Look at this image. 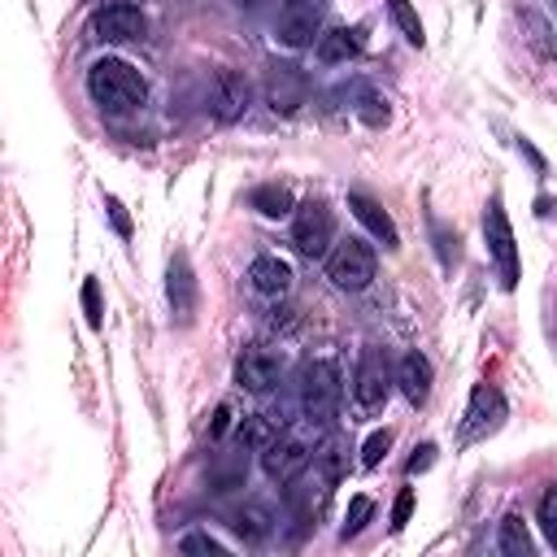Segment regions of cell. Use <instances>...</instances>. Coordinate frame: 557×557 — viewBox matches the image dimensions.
Segmentation results:
<instances>
[{
	"mask_svg": "<svg viewBox=\"0 0 557 557\" xmlns=\"http://www.w3.org/2000/svg\"><path fill=\"white\" fill-rule=\"evenodd\" d=\"M496 548L505 553V557H531V535H527V522L518 518V513H505L500 518V531H496Z\"/></svg>",
	"mask_w": 557,
	"mask_h": 557,
	"instance_id": "obj_21",
	"label": "cell"
},
{
	"mask_svg": "<svg viewBox=\"0 0 557 557\" xmlns=\"http://www.w3.org/2000/svg\"><path fill=\"white\" fill-rule=\"evenodd\" d=\"M261 91H265V104L274 113H296L300 104H309V74L292 61H278V65L265 70Z\"/></svg>",
	"mask_w": 557,
	"mask_h": 557,
	"instance_id": "obj_8",
	"label": "cell"
},
{
	"mask_svg": "<svg viewBox=\"0 0 557 557\" xmlns=\"http://www.w3.org/2000/svg\"><path fill=\"white\" fill-rule=\"evenodd\" d=\"M339 396H344V379H339V366L331 357H313L300 366V409L313 426L335 418Z\"/></svg>",
	"mask_w": 557,
	"mask_h": 557,
	"instance_id": "obj_2",
	"label": "cell"
},
{
	"mask_svg": "<svg viewBox=\"0 0 557 557\" xmlns=\"http://www.w3.org/2000/svg\"><path fill=\"white\" fill-rule=\"evenodd\" d=\"M178 548H183V553H226V544H222V540H213V535H205V531L183 535V540H178Z\"/></svg>",
	"mask_w": 557,
	"mask_h": 557,
	"instance_id": "obj_31",
	"label": "cell"
},
{
	"mask_svg": "<svg viewBox=\"0 0 557 557\" xmlns=\"http://www.w3.org/2000/svg\"><path fill=\"white\" fill-rule=\"evenodd\" d=\"M248 283H252L261 296H283V292L292 287V265H287L283 257L261 252V257H252V265H248Z\"/></svg>",
	"mask_w": 557,
	"mask_h": 557,
	"instance_id": "obj_17",
	"label": "cell"
},
{
	"mask_svg": "<svg viewBox=\"0 0 557 557\" xmlns=\"http://www.w3.org/2000/svg\"><path fill=\"white\" fill-rule=\"evenodd\" d=\"M165 296H170V313L178 326H187L196 318V300H200V287H196V270L187 261V252H174L170 265H165Z\"/></svg>",
	"mask_w": 557,
	"mask_h": 557,
	"instance_id": "obj_10",
	"label": "cell"
},
{
	"mask_svg": "<svg viewBox=\"0 0 557 557\" xmlns=\"http://www.w3.org/2000/svg\"><path fill=\"white\" fill-rule=\"evenodd\" d=\"M540 527H544V535L557 544V483L540 496Z\"/></svg>",
	"mask_w": 557,
	"mask_h": 557,
	"instance_id": "obj_29",
	"label": "cell"
},
{
	"mask_svg": "<svg viewBox=\"0 0 557 557\" xmlns=\"http://www.w3.org/2000/svg\"><path fill=\"white\" fill-rule=\"evenodd\" d=\"M370 513H374V500L357 492V496L348 500V513H344V527H339V535H344V540H348V535H357V531L370 522Z\"/></svg>",
	"mask_w": 557,
	"mask_h": 557,
	"instance_id": "obj_26",
	"label": "cell"
},
{
	"mask_svg": "<svg viewBox=\"0 0 557 557\" xmlns=\"http://www.w3.org/2000/svg\"><path fill=\"white\" fill-rule=\"evenodd\" d=\"M87 96H91L104 113L122 117V113H135V109L148 100V83H144V74H139L131 61H122V57H100V61L87 70Z\"/></svg>",
	"mask_w": 557,
	"mask_h": 557,
	"instance_id": "obj_1",
	"label": "cell"
},
{
	"mask_svg": "<svg viewBox=\"0 0 557 557\" xmlns=\"http://www.w3.org/2000/svg\"><path fill=\"white\" fill-rule=\"evenodd\" d=\"M235 4H239L244 13H265V9L274 4V0H235Z\"/></svg>",
	"mask_w": 557,
	"mask_h": 557,
	"instance_id": "obj_36",
	"label": "cell"
},
{
	"mask_svg": "<svg viewBox=\"0 0 557 557\" xmlns=\"http://www.w3.org/2000/svg\"><path fill=\"white\" fill-rule=\"evenodd\" d=\"M357 30H348V26H331V30H322L318 35V44H313V52H318V61L322 65H339V61H348V57H357Z\"/></svg>",
	"mask_w": 557,
	"mask_h": 557,
	"instance_id": "obj_18",
	"label": "cell"
},
{
	"mask_svg": "<svg viewBox=\"0 0 557 557\" xmlns=\"http://www.w3.org/2000/svg\"><path fill=\"white\" fill-rule=\"evenodd\" d=\"M248 205H252L257 213H265V218H287V213L296 209V196H292V187H283V183H261V187H252Z\"/></svg>",
	"mask_w": 557,
	"mask_h": 557,
	"instance_id": "obj_19",
	"label": "cell"
},
{
	"mask_svg": "<svg viewBox=\"0 0 557 557\" xmlns=\"http://www.w3.org/2000/svg\"><path fill=\"white\" fill-rule=\"evenodd\" d=\"M548 35H553V30H548V22H544V17L535 13V9H527V13H522V39H527V44L535 48V57H544V61H548V57L557 52Z\"/></svg>",
	"mask_w": 557,
	"mask_h": 557,
	"instance_id": "obj_22",
	"label": "cell"
},
{
	"mask_svg": "<svg viewBox=\"0 0 557 557\" xmlns=\"http://www.w3.org/2000/svg\"><path fill=\"white\" fill-rule=\"evenodd\" d=\"M435 444H422V448H413V457H409V474H422V470H431V461H435Z\"/></svg>",
	"mask_w": 557,
	"mask_h": 557,
	"instance_id": "obj_33",
	"label": "cell"
},
{
	"mask_svg": "<svg viewBox=\"0 0 557 557\" xmlns=\"http://www.w3.org/2000/svg\"><path fill=\"white\" fill-rule=\"evenodd\" d=\"M357 113H361L370 126H383V122H387V100H383V96H374V91H366V96H361V104H357Z\"/></svg>",
	"mask_w": 557,
	"mask_h": 557,
	"instance_id": "obj_30",
	"label": "cell"
},
{
	"mask_svg": "<svg viewBox=\"0 0 557 557\" xmlns=\"http://www.w3.org/2000/svg\"><path fill=\"white\" fill-rule=\"evenodd\" d=\"M318 26H322V0H283L278 4V39L287 48L313 44Z\"/></svg>",
	"mask_w": 557,
	"mask_h": 557,
	"instance_id": "obj_13",
	"label": "cell"
},
{
	"mask_svg": "<svg viewBox=\"0 0 557 557\" xmlns=\"http://www.w3.org/2000/svg\"><path fill=\"white\" fill-rule=\"evenodd\" d=\"M292 244L305 257H326L335 248V213L322 200H305L292 209Z\"/></svg>",
	"mask_w": 557,
	"mask_h": 557,
	"instance_id": "obj_5",
	"label": "cell"
},
{
	"mask_svg": "<svg viewBox=\"0 0 557 557\" xmlns=\"http://www.w3.org/2000/svg\"><path fill=\"white\" fill-rule=\"evenodd\" d=\"M270 531H274V513H270L265 505H244V509L235 513V535H239V540L261 544V540H270Z\"/></svg>",
	"mask_w": 557,
	"mask_h": 557,
	"instance_id": "obj_20",
	"label": "cell"
},
{
	"mask_svg": "<svg viewBox=\"0 0 557 557\" xmlns=\"http://www.w3.org/2000/svg\"><path fill=\"white\" fill-rule=\"evenodd\" d=\"M91 30H96L100 39H109V44H131V39H144L148 17H144V9H135V4H104V9L91 17Z\"/></svg>",
	"mask_w": 557,
	"mask_h": 557,
	"instance_id": "obj_14",
	"label": "cell"
},
{
	"mask_svg": "<svg viewBox=\"0 0 557 557\" xmlns=\"http://www.w3.org/2000/svg\"><path fill=\"white\" fill-rule=\"evenodd\" d=\"M348 209H352V218L383 244V248H396L400 244V235H396V222L387 218V209L379 205V200H370L366 191H348Z\"/></svg>",
	"mask_w": 557,
	"mask_h": 557,
	"instance_id": "obj_15",
	"label": "cell"
},
{
	"mask_svg": "<svg viewBox=\"0 0 557 557\" xmlns=\"http://www.w3.org/2000/svg\"><path fill=\"white\" fill-rule=\"evenodd\" d=\"M431 361L422 357V352H405L400 361H396V383H400V392H405V400L409 405H422L426 396H431Z\"/></svg>",
	"mask_w": 557,
	"mask_h": 557,
	"instance_id": "obj_16",
	"label": "cell"
},
{
	"mask_svg": "<svg viewBox=\"0 0 557 557\" xmlns=\"http://www.w3.org/2000/svg\"><path fill=\"white\" fill-rule=\"evenodd\" d=\"M248 100H252V87H248V78L239 70H218L213 74V83H209V113L218 122H239Z\"/></svg>",
	"mask_w": 557,
	"mask_h": 557,
	"instance_id": "obj_11",
	"label": "cell"
},
{
	"mask_svg": "<svg viewBox=\"0 0 557 557\" xmlns=\"http://www.w3.org/2000/svg\"><path fill=\"white\" fill-rule=\"evenodd\" d=\"M231 431V405H218V413H213V426H209V435L213 440H222Z\"/></svg>",
	"mask_w": 557,
	"mask_h": 557,
	"instance_id": "obj_35",
	"label": "cell"
},
{
	"mask_svg": "<svg viewBox=\"0 0 557 557\" xmlns=\"http://www.w3.org/2000/svg\"><path fill=\"white\" fill-rule=\"evenodd\" d=\"M500 418H505V396H500L492 383H479V387L470 392V405H466L461 440H466V444H474V440L492 435V431L500 426Z\"/></svg>",
	"mask_w": 557,
	"mask_h": 557,
	"instance_id": "obj_12",
	"label": "cell"
},
{
	"mask_svg": "<svg viewBox=\"0 0 557 557\" xmlns=\"http://www.w3.org/2000/svg\"><path fill=\"white\" fill-rule=\"evenodd\" d=\"M409 513H413V487H400V496L392 505V531H400L409 522Z\"/></svg>",
	"mask_w": 557,
	"mask_h": 557,
	"instance_id": "obj_32",
	"label": "cell"
},
{
	"mask_svg": "<svg viewBox=\"0 0 557 557\" xmlns=\"http://www.w3.org/2000/svg\"><path fill=\"white\" fill-rule=\"evenodd\" d=\"M392 383H396V374H392L387 357H383L379 348H361V357H357V374H352V396H357V405H361L366 413L383 409Z\"/></svg>",
	"mask_w": 557,
	"mask_h": 557,
	"instance_id": "obj_6",
	"label": "cell"
},
{
	"mask_svg": "<svg viewBox=\"0 0 557 557\" xmlns=\"http://www.w3.org/2000/svg\"><path fill=\"white\" fill-rule=\"evenodd\" d=\"M313 461V448L305 435H274L265 448H261V470L274 479V483H292L309 470Z\"/></svg>",
	"mask_w": 557,
	"mask_h": 557,
	"instance_id": "obj_7",
	"label": "cell"
},
{
	"mask_svg": "<svg viewBox=\"0 0 557 557\" xmlns=\"http://www.w3.org/2000/svg\"><path fill=\"white\" fill-rule=\"evenodd\" d=\"M387 448H392V431H387V426H383V431H370L366 444H361V466H379Z\"/></svg>",
	"mask_w": 557,
	"mask_h": 557,
	"instance_id": "obj_28",
	"label": "cell"
},
{
	"mask_svg": "<svg viewBox=\"0 0 557 557\" xmlns=\"http://www.w3.org/2000/svg\"><path fill=\"white\" fill-rule=\"evenodd\" d=\"M374 248L366 244V239H357V235H348V239H339L331 252H326V278L339 287V292H361V287H370V278H374Z\"/></svg>",
	"mask_w": 557,
	"mask_h": 557,
	"instance_id": "obj_4",
	"label": "cell"
},
{
	"mask_svg": "<svg viewBox=\"0 0 557 557\" xmlns=\"http://www.w3.org/2000/svg\"><path fill=\"white\" fill-rule=\"evenodd\" d=\"M83 313H87V322L96 331L104 326V305H100V283L96 278H83Z\"/></svg>",
	"mask_w": 557,
	"mask_h": 557,
	"instance_id": "obj_27",
	"label": "cell"
},
{
	"mask_svg": "<svg viewBox=\"0 0 557 557\" xmlns=\"http://www.w3.org/2000/svg\"><path fill=\"white\" fill-rule=\"evenodd\" d=\"M387 9H392V22L400 26V35H405L413 48H422L426 35H422V17H418V9H413L409 0H387Z\"/></svg>",
	"mask_w": 557,
	"mask_h": 557,
	"instance_id": "obj_23",
	"label": "cell"
},
{
	"mask_svg": "<svg viewBox=\"0 0 557 557\" xmlns=\"http://www.w3.org/2000/svg\"><path fill=\"white\" fill-rule=\"evenodd\" d=\"M278 374H283V357H278L274 348L248 344V348L235 357V383H239L244 392H257V396H265V392L278 383Z\"/></svg>",
	"mask_w": 557,
	"mask_h": 557,
	"instance_id": "obj_9",
	"label": "cell"
},
{
	"mask_svg": "<svg viewBox=\"0 0 557 557\" xmlns=\"http://www.w3.org/2000/svg\"><path fill=\"white\" fill-rule=\"evenodd\" d=\"M483 239H487V252L496 261V278L505 292L518 287L522 278V265H518V239H513V226H509V213L500 205V196H492L487 213H483Z\"/></svg>",
	"mask_w": 557,
	"mask_h": 557,
	"instance_id": "obj_3",
	"label": "cell"
},
{
	"mask_svg": "<svg viewBox=\"0 0 557 557\" xmlns=\"http://www.w3.org/2000/svg\"><path fill=\"white\" fill-rule=\"evenodd\" d=\"M248 479V453H231L222 466H213V487L226 492V487H239Z\"/></svg>",
	"mask_w": 557,
	"mask_h": 557,
	"instance_id": "obj_24",
	"label": "cell"
},
{
	"mask_svg": "<svg viewBox=\"0 0 557 557\" xmlns=\"http://www.w3.org/2000/svg\"><path fill=\"white\" fill-rule=\"evenodd\" d=\"M104 209H109V218H113V226H117V235H131V218H126V209L113 200V196H104Z\"/></svg>",
	"mask_w": 557,
	"mask_h": 557,
	"instance_id": "obj_34",
	"label": "cell"
},
{
	"mask_svg": "<svg viewBox=\"0 0 557 557\" xmlns=\"http://www.w3.org/2000/svg\"><path fill=\"white\" fill-rule=\"evenodd\" d=\"M270 440H274V422L265 413H252V418L239 422V444L244 448H265Z\"/></svg>",
	"mask_w": 557,
	"mask_h": 557,
	"instance_id": "obj_25",
	"label": "cell"
}]
</instances>
